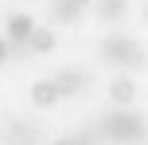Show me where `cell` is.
<instances>
[{"mask_svg": "<svg viewBox=\"0 0 148 145\" xmlns=\"http://www.w3.org/2000/svg\"><path fill=\"white\" fill-rule=\"evenodd\" d=\"M97 55H101V63H109V67H129V71H144V67H148L144 47L136 43V39H129V35H109V39H101Z\"/></svg>", "mask_w": 148, "mask_h": 145, "instance_id": "1", "label": "cell"}, {"mask_svg": "<svg viewBox=\"0 0 148 145\" xmlns=\"http://www.w3.org/2000/svg\"><path fill=\"white\" fill-rule=\"evenodd\" d=\"M101 137L121 141V145H136L144 137V122H140V114H133V110H113V114L101 118Z\"/></svg>", "mask_w": 148, "mask_h": 145, "instance_id": "2", "label": "cell"}, {"mask_svg": "<svg viewBox=\"0 0 148 145\" xmlns=\"http://www.w3.org/2000/svg\"><path fill=\"white\" fill-rule=\"evenodd\" d=\"M51 83H55V90H59V98H66V94H82V90H86L90 75H86V71H59Z\"/></svg>", "mask_w": 148, "mask_h": 145, "instance_id": "3", "label": "cell"}, {"mask_svg": "<svg viewBox=\"0 0 148 145\" xmlns=\"http://www.w3.org/2000/svg\"><path fill=\"white\" fill-rule=\"evenodd\" d=\"M55 43H59V39H55L51 28H31V35L23 39V47H27V51H35V55H51Z\"/></svg>", "mask_w": 148, "mask_h": 145, "instance_id": "4", "label": "cell"}, {"mask_svg": "<svg viewBox=\"0 0 148 145\" xmlns=\"http://www.w3.org/2000/svg\"><path fill=\"white\" fill-rule=\"evenodd\" d=\"M51 20L70 28V24L82 20V4H74V0H51Z\"/></svg>", "mask_w": 148, "mask_h": 145, "instance_id": "5", "label": "cell"}, {"mask_svg": "<svg viewBox=\"0 0 148 145\" xmlns=\"http://www.w3.org/2000/svg\"><path fill=\"white\" fill-rule=\"evenodd\" d=\"M31 28H35V20H31V16H23V12L8 16V43H23V39L31 35Z\"/></svg>", "mask_w": 148, "mask_h": 145, "instance_id": "6", "label": "cell"}, {"mask_svg": "<svg viewBox=\"0 0 148 145\" xmlns=\"http://www.w3.org/2000/svg\"><path fill=\"white\" fill-rule=\"evenodd\" d=\"M94 8H97V16L105 24H121L125 12H129V0H94Z\"/></svg>", "mask_w": 148, "mask_h": 145, "instance_id": "7", "label": "cell"}, {"mask_svg": "<svg viewBox=\"0 0 148 145\" xmlns=\"http://www.w3.org/2000/svg\"><path fill=\"white\" fill-rule=\"evenodd\" d=\"M109 94H113V102L129 106V102L136 98V83H133V75H117V78L109 83Z\"/></svg>", "mask_w": 148, "mask_h": 145, "instance_id": "8", "label": "cell"}, {"mask_svg": "<svg viewBox=\"0 0 148 145\" xmlns=\"http://www.w3.org/2000/svg\"><path fill=\"white\" fill-rule=\"evenodd\" d=\"M31 102H35V106H55V102H59V90H55V83H51V78L31 86Z\"/></svg>", "mask_w": 148, "mask_h": 145, "instance_id": "9", "label": "cell"}, {"mask_svg": "<svg viewBox=\"0 0 148 145\" xmlns=\"http://www.w3.org/2000/svg\"><path fill=\"white\" fill-rule=\"evenodd\" d=\"M8 133H12L20 145H31V137H35V133H31V126H23V122H12V126H8Z\"/></svg>", "mask_w": 148, "mask_h": 145, "instance_id": "10", "label": "cell"}, {"mask_svg": "<svg viewBox=\"0 0 148 145\" xmlns=\"http://www.w3.org/2000/svg\"><path fill=\"white\" fill-rule=\"evenodd\" d=\"M70 141H74V145H97L94 137H90V133H74V137H70Z\"/></svg>", "mask_w": 148, "mask_h": 145, "instance_id": "11", "label": "cell"}, {"mask_svg": "<svg viewBox=\"0 0 148 145\" xmlns=\"http://www.w3.org/2000/svg\"><path fill=\"white\" fill-rule=\"evenodd\" d=\"M4 59H8V39L0 35V63H4Z\"/></svg>", "mask_w": 148, "mask_h": 145, "instance_id": "12", "label": "cell"}, {"mask_svg": "<svg viewBox=\"0 0 148 145\" xmlns=\"http://www.w3.org/2000/svg\"><path fill=\"white\" fill-rule=\"evenodd\" d=\"M55 145H74V141H70V137H62V141H55Z\"/></svg>", "mask_w": 148, "mask_h": 145, "instance_id": "13", "label": "cell"}, {"mask_svg": "<svg viewBox=\"0 0 148 145\" xmlns=\"http://www.w3.org/2000/svg\"><path fill=\"white\" fill-rule=\"evenodd\" d=\"M74 4H82V8H86V4H94V0H74Z\"/></svg>", "mask_w": 148, "mask_h": 145, "instance_id": "14", "label": "cell"}]
</instances>
